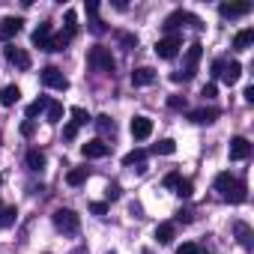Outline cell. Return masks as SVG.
I'll return each instance as SVG.
<instances>
[{"instance_id": "1", "label": "cell", "mask_w": 254, "mask_h": 254, "mask_svg": "<svg viewBox=\"0 0 254 254\" xmlns=\"http://www.w3.org/2000/svg\"><path fill=\"white\" fill-rule=\"evenodd\" d=\"M200 54H203V45L200 42H194V45H189V54H186V66L180 69V72H174L171 75V81H191L194 78V72H197V63H200Z\"/></svg>"}, {"instance_id": "2", "label": "cell", "mask_w": 254, "mask_h": 254, "mask_svg": "<svg viewBox=\"0 0 254 254\" xmlns=\"http://www.w3.org/2000/svg\"><path fill=\"white\" fill-rule=\"evenodd\" d=\"M87 60H90V66L96 69V72H105V75H111L114 72V57H111V51L108 48H102V45H93L90 48V54H87Z\"/></svg>"}, {"instance_id": "3", "label": "cell", "mask_w": 254, "mask_h": 254, "mask_svg": "<svg viewBox=\"0 0 254 254\" xmlns=\"http://www.w3.org/2000/svg\"><path fill=\"white\" fill-rule=\"evenodd\" d=\"M54 227H57L60 233H78L81 218H78L75 209H57V212H54Z\"/></svg>"}, {"instance_id": "4", "label": "cell", "mask_w": 254, "mask_h": 254, "mask_svg": "<svg viewBox=\"0 0 254 254\" xmlns=\"http://www.w3.org/2000/svg\"><path fill=\"white\" fill-rule=\"evenodd\" d=\"M212 72H215L224 84H236V81H239V75H242V66H239L236 60H230V63L215 60V63H212Z\"/></svg>"}, {"instance_id": "5", "label": "cell", "mask_w": 254, "mask_h": 254, "mask_svg": "<svg viewBox=\"0 0 254 254\" xmlns=\"http://www.w3.org/2000/svg\"><path fill=\"white\" fill-rule=\"evenodd\" d=\"M180 48H183V36H177V33H171V36H165V39H159V42H156V54H159L162 60L177 57V54H180Z\"/></svg>"}, {"instance_id": "6", "label": "cell", "mask_w": 254, "mask_h": 254, "mask_svg": "<svg viewBox=\"0 0 254 254\" xmlns=\"http://www.w3.org/2000/svg\"><path fill=\"white\" fill-rule=\"evenodd\" d=\"M39 78H42V84L51 87V90H66V87H69V78H66L57 66H45V69L39 72Z\"/></svg>"}, {"instance_id": "7", "label": "cell", "mask_w": 254, "mask_h": 254, "mask_svg": "<svg viewBox=\"0 0 254 254\" xmlns=\"http://www.w3.org/2000/svg\"><path fill=\"white\" fill-rule=\"evenodd\" d=\"M183 24H194V27H200V18H194L191 12H183V9L171 12V15L165 18V30H168V36H171L177 27H183Z\"/></svg>"}, {"instance_id": "8", "label": "cell", "mask_w": 254, "mask_h": 254, "mask_svg": "<svg viewBox=\"0 0 254 254\" xmlns=\"http://www.w3.org/2000/svg\"><path fill=\"white\" fill-rule=\"evenodd\" d=\"M21 18H15V15H6V18H0V39L3 42H9V39H15L18 33H21Z\"/></svg>"}, {"instance_id": "9", "label": "cell", "mask_w": 254, "mask_h": 254, "mask_svg": "<svg viewBox=\"0 0 254 254\" xmlns=\"http://www.w3.org/2000/svg\"><path fill=\"white\" fill-rule=\"evenodd\" d=\"M3 54H6V60H9V63H12L15 69H21V72H27V69H30V54H27L24 48L6 45V51H3Z\"/></svg>"}, {"instance_id": "10", "label": "cell", "mask_w": 254, "mask_h": 254, "mask_svg": "<svg viewBox=\"0 0 254 254\" xmlns=\"http://www.w3.org/2000/svg\"><path fill=\"white\" fill-rule=\"evenodd\" d=\"M108 153H111V147H108L102 138H96V141H87V144L81 147V156H84V159H105Z\"/></svg>"}, {"instance_id": "11", "label": "cell", "mask_w": 254, "mask_h": 254, "mask_svg": "<svg viewBox=\"0 0 254 254\" xmlns=\"http://www.w3.org/2000/svg\"><path fill=\"white\" fill-rule=\"evenodd\" d=\"M153 135V120L150 117H135L132 120V138L135 141H147Z\"/></svg>"}, {"instance_id": "12", "label": "cell", "mask_w": 254, "mask_h": 254, "mask_svg": "<svg viewBox=\"0 0 254 254\" xmlns=\"http://www.w3.org/2000/svg\"><path fill=\"white\" fill-rule=\"evenodd\" d=\"M30 42H33L39 51H48V42H51V21L39 24V27L33 30V36H30Z\"/></svg>"}, {"instance_id": "13", "label": "cell", "mask_w": 254, "mask_h": 254, "mask_svg": "<svg viewBox=\"0 0 254 254\" xmlns=\"http://www.w3.org/2000/svg\"><path fill=\"white\" fill-rule=\"evenodd\" d=\"M251 156V144L245 138H233L230 141V162H245Z\"/></svg>"}, {"instance_id": "14", "label": "cell", "mask_w": 254, "mask_h": 254, "mask_svg": "<svg viewBox=\"0 0 254 254\" xmlns=\"http://www.w3.org/2000/svg\"><path fill=\"white\" fill-rule=\"evenodd\" d=\"M218 12L224 18H239V15H248L251 12V3H221Z\"/></svg>"}, {"instance_id": "15", "label": "cell", "mask_w": 254, "mask_h": 254, "mask_svg": "<svg viewBox=\"0 0 254 254\" xmlns=\"http://www.w3.org/2000/svg\"><path fill=\"white\" fill-rule=\"evenodd\" d=\"M218 114H221L218 108H200V111H191V114H189V120H191V123H197V126H203V123H215V120H218Z\"/></svg>"}, {"instance_id": "16", "label": "cell", "mask_w": 254, "mask_h": 254, "mask_svg": "<svg viewBox=\"0 0 254 254\" xmlns=\"http://www.w3.org/2000/svg\"><path fill=\"white\" fill-rule=\"evenodd\" d=\"M251 45H254V30H251V27H245V30H239V33L233 36V48H236V51H248Z\"/></svg>"}, {"instance_id": "17", "label": "cell", "mask_w": 254, "mask_h": 254, "mask_svg": "<svg viewBox=\"0 0 254 254\" xmlns=\"http://www.w3.org/2000/svg\"><path fill=\"white\" fill-rule=\"evenodd\" d=\"M153 81H156V72H153L150 66H141V69L132 72V84H135V87H147V84H153Z\"/></svg>"}, {"instance_id": "18", "label": "cell", "mask_w": 254, "mask_h": 254, "mask_svg": "<svg viewBox=\"0 0 254 254\" xmlns=\"http://www.w3.org/2000/svg\"><path fill=\"white\" fill-rule=\"evenodd\" d=\"M233 186H236V177H233L230 171H224V174H218V177H215V191H221V197H227Z\"/></svg>"}, {"instance_id": "19", "label": "cell", "mask_w": 254, "mask_h": 254, "mask_svg": "<svg viewBox=\"0 0 254 254\" xmlns=\"http://www.w3.org/2000/svg\"><path fill=\"white\" fill-rule=\"evenodd\" d=\"M174 236H177V227H174L171 221H162V224L156 227V239H159V245H171Z\"/></svg>"}, {"instance_id": "20", "label": "cell", "mask_w": 254, "mask_h": 254, "mask_svg": "<svg viewBox=\"0 0 254 254\" xmlns=\"http://www.w3.org/2000/svg\"><path fill=\"white\" fill-rule=\"evenodd\" d=\"M93 123H96V129H99V135H102V138H108V135L114 138V132H117V126H114V120H111L108 114H99V117H96Z\"/></svg>"}, {"instance_id": "21", "label": "cell", "mask_w": 254, "mask_h": 254, "mask_svg": "<svg viewBox=\"0 0 254 254\" xmlns=\"http://www.w3.org/2000/svg\"><path fill=\"white\" fill-rule=\"evenodd\" d=\"M48 102H51L48 96H39L36 102H30V105H27V120H36L39 114H45V111H48Z\"/></svg>"}, {"instance_id": "22", "label": "cell", "mask_w": 254, "mask_h": 254, "mask_svg": "<svg viewBox=\"0 0 254 254\" xmlns=\"http://www.w3.org/2000/svg\"><path fill=\"white\" fill-rule=\"evenodd\" d=\"M18 99H21V90H18L15 84H9V87L0 90V105H6V108H9V105H15Z\"/></svg>"}, {"instance_id": "23", "label": "cell", "mask_w": 254, "mask_h": 254, "mask_svg": "<svg viewBox=\"0 0 254 254\" xmlns=\"http://www.w3.org/2000/svg\"><path fill=\"white\" fill-rule=\"evenodd\" d=\"M18 218V209L15 206H0V227H12Z\"/></svg>"}, {"instance_id": "24", "label": "cell", "mask_w": 254, "mask_h": 254, "mask_svg": "<svg viewBox=\"0 0 254 254\" xmlns=\"http://www.w3.org/2000/svg\"><path fill=\"white\" fill-rule=\"evenodd\" d=\"M69 42H72V33H66V30H63V33L51 36V42H48V51H63Z\"/></svg>"}, {"instance_id": "25", "label": "cell", "mask_w": 254, "mask_h": 254, "mask_svg": "<svg viewBox=\"0 0 254 254\" xmlns=\"http://www.w3.org/2000/svg\"><path fill=\"white\" fill-rule=\"evenodd\" d=\"M87 177H90L87 168H72V171L66 174V183H69V186H81V183H87Z\"/></svg>"}, {"instance_id": "26", "label": "cell", "mask_w": 254, "mask_h": 254, "mask_svg": "<svg viewBox=\"0 0 254 254\" xmlns=\"http://www.w3.org/2000/svg\"><path fill=\"white\" fill-rule=\"evenodd\" d=\"M144 159H147V150H132V153H126V156H123V165H126V168L144 165Z\"/></svg>"}, {"instance_id": "27", "label": "cell", "mask_w": 254, "mask_h": 254, "mask_svg": "<svg viewBox=\"0 0 254 254\" xmlns=\"http://www.w3.org/2000/svg\"><path fill=\"white\" fill-rule=\"evenodd\" d=\"M69 114H72V126H87V123H93L90 111H84V108H72Z\"/></svg>"}, {"instance_id": "28", "label": "cell", "mask_w": 254, "mask_h": 254, "mask_svg": "<svg viewBox=\"0 0 254 254\" xmlns=\"http://www.w3.org/2000/svg\"><path fill=\"white\" fill-rule=\"evenodd\" d=\"M27 168H30V171H42V168H45V156H42L39 150H30V153H27Z\"/></svg>"}, {"instance_id": "29", "label": "cell", "mask_w": 254, "mask_h": 254, "mask_svg": "<svg viewBox=\"0 0 254 254\" xmlns=\"http://www.w3.org/2000/svg\"><path fill=\"white\" fill-rule=\"evenodd\" d=\"M236 233H239V242H242L245 248H254V242H251V227H248L245 221H236Z\"/></svg>"}, {"instance_id": "30", "label": "cell", "mask_w": 254, "mask_h": 254, "mask_svg": "<svg viewBox=\"0 0 254 254\" xmlns=\"http://www.w3.org/2000/svg\"><path fill=\"white\" fill-rule=\"evenodd\" d=\"M45 117H48V123H60V120H63V105H60V102H48Z\"/></svg>"}, {"instance_id": "31", "label": "cell", "mask_w": 254, "mask_h": 254, "mask_svg": "<svg viewBox=\"0 0 254 254\" xmlns=\"http://www.w3.org/2000/svg\"><path fill=\"white\" fill-rule=\"evenodd\" d=\"M153 153H156V156H171V153H177V144H174L171 138H165V141H159V144L153 147Z\"/></svg>"}, {"instance_id": "32", "label": "cell", "mask_w": 254, "mask_h": 254, "mask_svg": "<svg viewBox=\"0 0 254 254\" xmlns=\"http://www.w3.org/2000/svg\"><path fill=\"white\" fill-rule=\"evenodd\" d=\"M117 42H120L123 48H135V45H138V36H135V33H126V30H117Z\"/></svg>"}, {"instance_id": "33", "label": "cell", "mask_w": 254, "mask_h": 254, "mask_svg": "<svg viewBox=\"0 0 254 254\" xmlns=\"http://www.w3.org/2000/svg\"><path fill=\"white\" fill-rule=\"evenodd\" d=\"M177 254H206V248L197 245V242H183V245L177 248Z\"/></svg>"}, {"instance_id": "34", "label": "cell", "mask_w": 254, "mask_h": 254, "mask_svg": "<svg viewBox=\"0 0 254 254\" xmlns=\"http://www.w3.org/2000/svg\"><path fill=\"white\" fill-rule=\"evenodd\" d=\"M191 191H194L191 180H180V186L174 189V194H177V197H191Z\"/></svg>"}, {"instance_id": "35", "label": "cell", "mask_w": 254, "mask_h": 254, "mask_svg": "<svg viewBox=\"0 0 254 254\" xmlns=\"http://www.w3.org/2000/svg\"><path fill=\"white\" fill-rule=\"evenodd\" d=\"M75 30H78V15H75V9H69L66 12V33L75 36Z\"/></svg>"}, {"instance_id": "36", "label": "cell", "mask_w": 254, "mask_h": 254, "mask_svg": "<svg viewBox=\"0 0 254 254\" xmlns=\"http://www.w3.org/2000/svg\"><path fill=\"white\" fill-rule=\"evenodd\" d=\"M120 194H123L120 183H108V189H105V197H108V200H120Z\"/></svg>"}, {"instance_id": "37", "label": "cell", "mask_w": 254, "mask_h": 254, "mask_svg": "<svg viewBox=\"0 0 254 254\" xmlns=\"http://www.w3.org/2000/svg\"><path fill=\"white\" fill-rule=\"evenodd\" d=\"M180 180H183V177H180L177 171H174V174H168V177H165V189H171V191H174V189L180 186Z\"/></svg>"}, {"instance_id": "38", "label": "cell", "mask_w": 254, "mask_h": 254, "mask_svg": "<svg viewBox=\"0 0 254 254\" xmlns=\"http://www.w3.org/2000/svg\"><path fill=\"white\" fill-rule=\"evenodd\" d=\"M168 108L183 111V108H186V99H183V96H171V99H168Z\"/></svg>"}, {"instance_id": "39", "label": "cell", "mask_w": 254, "mask_h": 254, "mask_svg": "<svg viewBox=\"0 0 254 254\" xmlns=\"http://www.w3.org/2000/svg\"><path fill=\"white\" fill-rule=\"evenodd\" d=\"M33 132H36V123H33V120H24V123H21V135H24V138H30Z\"/></svg>"}, {"instance_id": "40", "label": "cell", "mask_w": 254, "mask_h": 254, "mask_svg": "<svg viewBox=\"0 0 254 254\" xmlns=\"http://www.w3.org/2000/svg\"><path fill=\"white\" fill-rule=\"evenodd\" d=\"M90 212H93V215H105V212H108V203L96 200V203H90Z\"/></svg>"}, {"instance_id": "41", "label": "cell", "mask_w": 254, "mask_h": 254, "mask_svg": "<svg viewBox=\"0 0 254 254\" xmlns=\"http://www.w3.org/2000/svg\"><path fill=\"white\" fill-rule=\"evenodd\" d=\"M75 135H78V126H72V123H69L66 129H63V138H66V141H72Z\"/></svg>"}, {"instance_id": "42", "label": "cell", "mask_w": 254, "mask_h": 254, "mask_svg": "<svg viewBox=\"0 0 254 254\" xmlns=\"http://www.w3.org/2000/svg\"><path fill=\"white\" fill-rule=\"evenodd\" d=\"M215 93H218V90H215V84H206V87L200 90V96H203V99H212Z\"/></svg>"}, {"instance_id": "43", "label": "cell", "mask_w": 254, "mask_h": 254, "mask_svg": "<svg viewBox=\"0 0 254 254\" xmlns=\"http://www.w3.org/2000/svg\"><path fill=\"white\" fill-rule=\"evenodd\" d=\"M242 96H245V102H248V105H254V84H248Z\"/></svg>"}, {"instance_id": "44", "label": "cell", "mask_w": 254, "mask_h": 254, "mask_svg": "<svg viewBox=\"0 0 254 254\" xmlns=\"http://www.w3.org/2000/svg\"><path fill=\"white\" fill-rule=\"evenodd\" d=\"M93 33H105V24L99 18H93Z\"/></svg>"}, {"instance_id": "45", "label": "cell", "mask_w": 254, "mask_h": 254, "mask_svg": "<svg viewBox=\"0 0 254 254\" xmlns=\"http://www.w3.org/2000/svg\"><path fill=\"white\" fill-rule=\"evenodd\" d=\"M87 12H90V15H96V12H99V3H96V0H90V3H87Z\"/></svg>"}, {"instance_id": "46", "label": "cell", "mask_w": 254, "mask_h": 254, "mask_svg": "<svg viewBox=\"0 0 254 254\" xmlns=\"http://www.w3.org/2000/svg\"><path fill=\"white\" fill-rule=\"evenodd\" d=\"M0 183H3V177H0Z\"/></svg>"}, {"instance_id": "47", "label": "cell", "mask_w": 254, "mask_h": 254, "mask_svg": "<svg viewBox=\"0 0 254 254\" xmlns=\"http://www.w3.org/2000/svg\"><path fill=\"white\" fill-rule=\"evenodd\" d=\"M111 254H114V251H111Z\"/></svg>"}]
</instances>
